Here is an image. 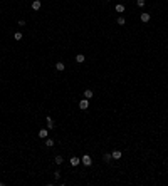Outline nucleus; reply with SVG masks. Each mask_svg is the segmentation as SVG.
Masks as SVG:
<instances>
[{
  "label": "nucleus",
  "instance_id": "11",
  "mask_svg": "<svg viewBox=\"0 0 168 186\" xmlns=\"http://www.w3.org/2000/svg\"><path fill=\"white\" fill-rule=\"evenodd\" d=\"M56 69H57V71H59V72H62V71H64V69H66L64 62H57V64H56Z\"/></svg>",
  "mask_w": 168,
  "mask_h": 186
},
{
  "label": "nucleus",
  "instance_id": "9",
  "mask_svg": "<svg viewBox=\"0 0 168 186\" xmlns=\"http://www.w3.org/2000/svg\"><path fill=\"white\" fill-rule=\"evenodd\" d=\"M150 19H151L150 14H141V22H150Z\"/></svg>",
  "mask_w": 168,
  "mask_h": 186
},
{
  "label": "nucleus",
  "instance_id": "6",
  "mask_svg": "<svg viewBox=\"0 0 168 186\" xmlns=\"http://www.w3.org/2000/svg\"><path fill=\"white\" fill-rule=\"evenodd\" d=\"M37 136L40 138V139H46L49 134H47V131H46V129H40V131H39V134H37Z\"/></svg>",
  "mask_w": 168,
  "mask_h": 186
},
{
  "label": "nucleus",
  "instance_id": "15",
  "mask_svg": "<svg viewBox=\"0 0 168 186\" xmlns=\"http://www.w3.org/2000/svg\"><path fill=\"white\" fill-rule=\"evenodd\" d=\"M124 22H126L124 17H118V24H119V25H124Z\"/></svg>",
  "mask_w": 168,
  "mask_h": 186
},
{
  "label": "nucleus",
  "instance_id": "12",
  "mask_svg": "<svg viewBox=\"0 0 168 186\" xmlns=\"http://www.w3.org/2000/svg\"><path fill=\"white\" fill-rule=\"evenodd\" d=\"M116 12H118V14H123V12H124V5H123V3H118V5H116Z\"/></svg>",
  "mask_w": 168,
  "mask_h": 186
},
{
  "label": "nucleus",
  "instance_id": "7",
  "mask_svg": "<svg viewBox=\"0 0 168 186\" xmlns=\"http://www.w3.org/2000/svg\"><path fill=\"white\" fill-rule=\"evenodd\" d=\"M79 163H81V159H79V158H76V156L71 158V166H77Z\"/></svg>",
  "mask_w": 168,
  "mask_h": 186
},
{
  "label": "nucleus",
  "instance_id": "13",
  "mask_svg": "<svg viewBox=\"0 0 168 186\" xmlns=\"http://www.w3.org/2000/svg\"><path fill=\"white\" fill-rule=\"evenodd\" d=\"M46 146H47V148H52V146H54V139H49V138H46Z\"/></svg>",
  "mask_w": 168,
  "mask_h": 186
},
{
  "label": "nucleus",
  "instance_id": "3",
  "mask_svg": "<svg viewBox=\"0 0 168 186\" xmlns=\"http://www.w3.org/2000/svg\"><path fill=\"white\" fill-rule=\"evenodd\" d=\"M46 121H47V128H49V129H54V128H56V124H54V121H52V117H50V116H47Z\"/></svg>",
  "mask_w": 168,
  "mask_h": 186
},
{
  "label": "nucleus",
  "instance_id": "17",
  "mask_svg": "<svg viewBox=\"0 0 168 186\" xmlns=\"http://www.w3.org/2000/svg\"><path fill=\"white\" fill-rule=\"evenodd\" d=\"M56 163L57 164H62V156H56Z\"/></svg>",
  "mask_w": 168,
  "mask_h": 186
},
{
  "label": "nucleus",
  "instance_id": "10",
  "mask_svg": "<svg viewBox=\"0 0 168 186\" xmlns=\"http://www.w3.org/2000/svg\"><path fill=\"white\" fill-rule=\"evenodd\" d=\"M76 60H77L79 64H83L84 60H86V57H84V54H77V56H76Z\"/></svg>",
  "mask_w": 168,
  "mask_h": 186
},
{
  "label": "nucleus",
  "instance_id": "20",
  "mask_svg": "<svg viewBox=\"0 0 168 186\" xmlns=\"http://www.w3.org/2000/svg\"><path fill=\"white\" fill-rule=\"evenodd\" d=\"M109 2H111V0H109Z\"/></svg>",
  "mask_w": 168,
  "mask_h": 186
},
{
  "label": "nucleus",
  "instance_id": "5",
  "mask_svg": "<svg viewBox=\"0 0 168 186\" xmlns=\"http://www.w3.org/2000/svg\"><path fill=\"white\" fill-rule=\"evenodd\" d=\"M93 96H94V92L91 89H86V91H84V97H86V99H91Z\"/></svg>",
  "mask_w": 168,
  "mask_h": 186
},
{
  "label": "nucleus",
  "instance_id": "2",
  "mask_svg": "<svg viewBox=\"0 0 168 186\" xmlns=\"http://www.w3.org/2000/svg\"><path fill=\"white\" fill-rule=\"evenodd\" d=\"M87 107H89V101H87L86 97H84V99H81V101H79V109H83V111H86Z\"/></svg>",
  "mask_w": 168,
  "mask_h": 186
},
{
  "label": "nucleus",
  "instance_id": "18",
  "mask_svg": "<svg viewBox=\"0 0 168 186\" xmlns=\"http://www.w3.org/2000/svg\"><path fill=\"white\" fill-rule=\"evenodd\" d=\"M136 3H138V7H145V0H136Z\"/></svg>",
  "mask_w": 168,
  "mask_h": 186
},
{
  "label": "nucleus",
  "instance_id": "8",
  "mask_svg": "<svg viewBox=\"0 0 168 186\" xmlns=\"http://www.w3.org/2000/svg\"><path fill=\"white\" fill-rule=\"evenodd\" d=\"M40 5H42V3H40L39 0H34V2H32V9H34V10H39V9H40Z\"/></svg>",
  "mask_w": 168,
  "mask_h": 186
},
{
  "label": "nucleus",
  "instance_id": "14",
  "mask_svg": "<svg viewBox=\"0 0 168 186\" xmlns=\"http://www.w3.org/2000/svg\"><path fill=\"white\" fill-rule=\"evenodd\" d=\"M111 158H113V156H111V154H109V153H106V154H104V156H103V159H104V161H106V163H111Z\"/></svg>",
  "mask_w": 168,
  "mask_h": 186
},
{
  "label": "nucleus",
  "instance_id": "16",
  "mask_svg": "<svg viewBox=\"0 0 168 186\" xmlns=\"http://www.w3.org/2000/svg\"><path fill=\"white\" fill-rule=\"evenodd\" d=\"M14 39H15V40H20V39H22V34H20V32H15V34H14Z\"/></svg>",
  "mask_w": 168,
  "mask_h": 186
},
{
  "label": "nucleus",
  "instance_id": "19",
  "mask_svg": "<svg viewBox=\"0 0 168 186\" xmlns=\"http://www.w3.org/2000/svg\"><path fill=\"white\" fill-rule=\"evenodd\" d=\"M54 178H56V179H59V178H61V173H59V171H56V173H54Z\"/></svg>",
  "mask_w": 168,
  "mask_h": 186
},
{
  "label": "nucleus",
  "instance_id": "1",
  "mask_svg": "<svg viewBox=\"0 0 168 186\" xmlns=\"http://www.w3.org/2000/svg\"><path fill=\"white\" fill-rule=\"evenodd\" d=\"M81 163H83L84 166H91V164H93V159H91L89 154H84L83 158H81Z\"/></svg>",
  "mask_w": 168,
  "mask_h": 186
},
{
  "label": "nucleus",
  "instance_id": "4",
  "mask_svg": "<svg viewBox=\"0 0 168 186\" xmlns=\"http://www.w3.org/2000/svg\"><path fill=\"white\" fill-rule=\"evenodd\" d=\"M111 156H113V159H119L121 158V151H119V149H114L111 153Z\"/></svg>",
  "mask_w": 168,
  "mask_h": 186
}]
</instances>
